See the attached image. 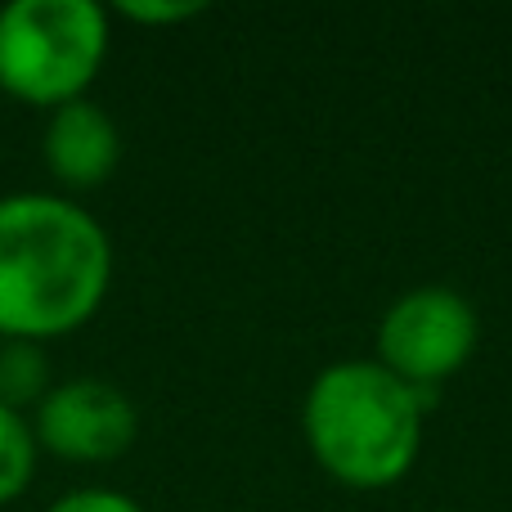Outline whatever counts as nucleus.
Listing matches in <instances>:
<instances>
[{
    "instance_id": "obj_10",
    "label": "nucleus",
    "mask_w": 512,
    "mask_h": 512,
    "mask_svg": "<svg viewBox=\"0 0 512 512\" xmlns=\"http://www.w3.org/2000/svg\"><path fill=\"white\" fill-rule=\"evenodd\" d=\"M203 9H207L203 0H122L117 14L140 27H171V23H185V18H198Z\"/></svg>"
},
{
    "instance_id": "obj_3",
    "label": "nucleus",
    "mask_w": 512,
    "mask_h": 512,
    "mask_svg": "<svg viewBox=\"0 0 512 512\" xmlns=\"http://www.w3.org/2000/svg\"><path fill=\"white\" fill-rule=\"evenodd\" d=\"M108 45L113 23L95 0H9L0 5V90L50 113L90 95Z\"/></svg>"
},
{
    "instance_id": "obj_7",
    "label": "nucleus",
    "mask_w": 512,
    "mask_h": 512,
    "mask_svg": "<svg viewBox=\"0 0 512 512\" xmlns=\"http://www.w3.org/2000/svg\"><path fill=\"white\" fill-rule=\"evenodd\" d=\"M50 387H54V378H50V355H45V346L0 342V405L27 418Z\"/></svg>"
},
{
    "instance_id": "obj_9",
    "label": "nucleus",
    "mask_w": 512,
    "mask_h": 512,
    "mask_svg": "<svg viewBox=\"0 0 512 512\" xmlns=\"http://www.w3.org/2000/svg\"><path fill=\"white\" fill-rule=\"evenodd\" d=\"M41 512H149V508L117 486H72L63 495H54Z\"/></svg>"
},
{
    "instance_id": "obj_5",
    "label": "nucleus",
    "mask_w": 512,
    "mask_h": 512,
    "mask_svg": "<svg viewBox=\"0 0 512 512\" xmlns=\"http://www.w3.org/2000/svg\"><path fill=\"white\" fill-rule=\"evenodd\" d=\"M36 450L63 463H113L140 441V405L99 373L59 378L27 414Z\"/></svg>"
},
{
    "instance_id": "obj_8",
    "label": "nucleus",
    "mask_w": 512,
    "mask_h": 512,
    "mask_svg": "<svg viewBox=\"0 0 512 512\" xmlns=\"http://www.w3.org/2000/svg\"><path fill=\"white\" fill-rule=\"evenodd\" d=\"M36 463H41V450H36L32 423L0 405V508L18 504L32 490Z\"/></svg>"
},
{
    "instance_id": "obj_6",
    "label": "nucleus",
    "mask_w": 512,
    "mask_h": 512,
    "mask_svg": "<svg viewBox=\"0 0 512 512\" xmlns=\"http://www.w3.org/2000/svg\"><path fill=\"white\" fill-rule=\"evenodd\" d=\"M41 162L59 194L77 198L86 189H99L113 180L117 162H122V126L99 99H68L45 113Z\"/></svg>"
},
{
    "instance_id": "obj_2",
    "label": "nucleus",
    "mask_w": 512,
    "mask_h": 512,
    "mask_svg": "<svg viewBox=\"0 0 512 512\" xmlns=\"http://www.w3.org/2000/svg\"><path fill=\"white\" fill-rule=\"evenodd\" d=\"M432 405L436 391L409 387L378 360H333L306 387L301 436L333 481L387 490L418 463Z\"/></svg>"
},
{
    "instance_id": "obj_4",
    "label": "nucleus",
    "mask_w": 512,
    "mask_h": 512,
    "mask_svg": "<svg viewBox=\"0 0 512 512\" xmlns=\"http://www.w3.org/2000/svg\"><path fill=\"white\" fill-rule=\"evenodd\" d=\"M481 315L459 288L418 283L400 292L378 324V364L418 391H436L472 360Z\"/></svg>"
},
{
    "instance_id": "obj_1",
    "label": "nucleus",
    "mask_w": 512,
    "mask_h": 512,
    "mask_svg": "<svg viewBox=\"0 0 512 512\" xmlns=\"http://www.w3.org/2000/svg\"><path fill=\"white\" fill-rule=\"evenodd\" d=\"M113 288V239L59 189L0 194V342H54L99 315Z\"/></svg>"
}]
</instances>
